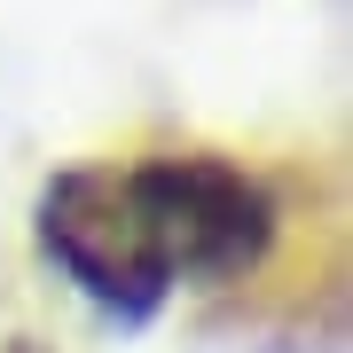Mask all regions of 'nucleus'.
<instances>
[{
    "instance_id": "2",
    "label": "nucleus",
    "mask_w": 353,
    "mask_h": 353,
    "mask_svg": "<svg viewBox=\"0 0 353 353\" xmlns=\"http://www.w3.org/2000/svg\"><path fill=\"white\" fill-rule=\"evenodd\" d=\"M32 228H39V252L63 267L79 283V299H94L110 322H150L173 299V275L157 267L150 228H141L118 165H63L39 189Z\"/></svg>"
},
{
    "instance_id": "1",
    "label": "nucleus",
    "mask_w": 353,
    "mask_h": 353,
    "mask_svg": "<svg viewBox=\"0 0 353 353\" xmlns=\"http://www.w3.org/2000/svg\"><path fill=\"white\" fill-rule=\"evenodd\" d=\"M126 196L141 228H150V252L165 275H189V283H228V275H252L275 243V204L243 165L228 157H141L126 165Z\"/></svg>"
}]
</instances>
